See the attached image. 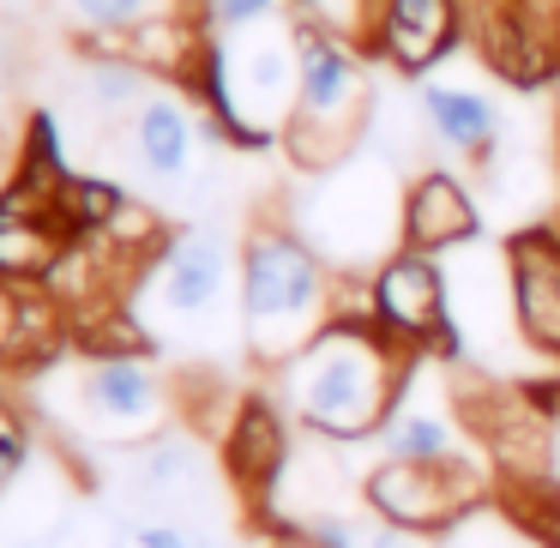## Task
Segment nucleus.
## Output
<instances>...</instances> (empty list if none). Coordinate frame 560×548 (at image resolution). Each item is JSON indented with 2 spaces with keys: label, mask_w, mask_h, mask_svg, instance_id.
Instances as JSON below:
<instances>
[{
  "label": "nucleus",
  "mask_w": 560,
  "mask_h": 548,
  "mask_svg": "<svg viewBox=\"0 0 560 548\" xmlns=\"http://www.w3.org/2000/svg\"><path fill=\"white\" fill-rule=\"evenodd\" d=\"M230 290H242V254L230 259L218 230H170L133 283V314L151 331V350H211V319L230 307Z\"/></svg>",
  "instance_id": "0eeeda50"
},
{
  "label": "nucleus",
  "mask_w": 560,
  "mask_h": 548,
  "mask_svg": "<svg viewBox=\"0 0 560 548\" xmlns=\"http://www.w3.org/2000/svg\"><path fill=\"white\" fill-rule=\"evenodd\" d=\"M422 121H428L434 151L464 158V163H476V170H482L500 151V139H506V109L476 85H428L422 79Z\"/></svg>",
  "instance_id": "dca6fc26"
},
{
  "label": "nucleus",
  "mask_w": 560,
  "mask_h": 548,
  "mask_svg": "<svg viewBox=\"0 0 560 548\" xmlns=\"http://www.w3.org/2000/svg\"><path fill=\"white\" fill-rule=\"evenodd\" d=\"M199 133L206 139H218L206 121L194 115V103L182 97L175 85H163V91H151L145 103H139L133 115H127V158L139 163V170L151 175V182H163V187H182L187 175H194V158H199Z\"/></svg>",
  "instance_id": "ddd939ff"
},
{
  "label": "nucleus",
  "mask_w": 560,
  "mask_h": 548,
  "mask_svg": "<svg viewBox=\"0 0 560 548\" xmlns=\"http://www.w3.org/2000/svg\"><path fill=\"white\" fill-rule=\"evenodd\" d=\"M290 0H194V13L206 19L211 31H247V25H259V19H278Z\"/></svg>",
  "instance_id": "b1692460"
},
{
  "label": "nucleus",
  "mask_w": 560,
  "mask_h": 548,
  "mask_svg": "<svg viewBox=\"0 0 560 548\" xmlns=\"http://www.w3.org/2000/svg\"><path fill=\"white\" fill-rule=\"evenodd\" d=\"M482 235V199L470 194L464 175H452L446 163H428L404 187V247L422 254H452V247Z\"/></svg>",
  "instance_id": "4468645a"
},
{
  "label": "nucleus",
  "mask_w": 560,
  "mask_h": 548,
  "mask_svg": "<svg viewBox=\"0 0 560 548\" xmlns=\"http://www.w3.org/2000/svg\"><path fill=\"white\" fill-rule=\"evenodd\" d=\"M374 326L404 350H434L440 362H470V338L458 331L446 302V266L440 254L422 247H398L386 266L374 271Z\"/></svg>",
  "instance_id": "1a4fd4ad"
},
{
  "label": "nucleus",
  "mask_w": 560,
  "mask_h": 548,
  "mask_svg": "<svg viewBox=\"0 0 560 548\" xmlns=\"http://www.w3.org/2000/svg\"><path fill=\"white\" fill-rule=\"evenodd\" d=\"M446 548H542V543H536L500 500H482V506L464 512V518L446 530Z\"/></svg>",
  "instance_id": "412c9836"
},
{
  "label": "nucleus",
  "mask_w": 560,
  "mask_h": 548,
  "mask_svg": "<svg viewBox=\"0 0 560 548\" xmlns=\"http://www.w3.org/2000/svg\"><path fill=\"white\" fill-rule=\"evenodd\" d=\"M290 428H283V410L278 398H266V392H247L242 410H235L230 434L218 440V464H223V482L235 488V494L247 500V506H266L271 488H278L283 464H290Z\"/></svg>",
  "instance_id": "f8f14e48"
},
{
  "label": "nucleus",
  "mask_w": 560,
  "mask_h": 548,
  "mask_svg": "<svg viewBox=\"0 0 560 548\" xmlns=\"http://www.w3.org/2000/svg\"><path fill=\"white\" fill-rule=\"evenodd\" d=\"M31 398L55 422L67 446H121L139 452L175 422V386L151 368V350L139 355H55L31 374Z\"/></svg>",
  "instance_id": "f03ea898"
},
{
  "label": "nucleus",
  "mask_w": 560,
  "mask_h": 548,
  "mask_svg": "<svg viewBox=\"0 0 560 548\" xmlns=\"http://www.w3.org/2000/svg\"><path fill=\"white\" fill-rule=\"evenodd\" d=\"M458 43H464L458 0H380L374 7L368 55H380L398 79H428Z\"/></svg>",
  "instance_id": "9d476101"
},
{
  "label": "nucleus",
  "mask_w": 560,
  "mask_h": 548,
  "mask_svg": "<svg viewBox=\"0 0 560 548\" xmlns=\"http://www.w3.org/2000/svg\"><path fill=\"white\" fill-rule=\"evenodd\" d=\"M374 73L362 43L326 37L302 25V97L283 127V158L295 175H326L350 163L374 133Z\"/></svg>",
  "instance_id": "423d86ee"
},
{
  "label": "nucleus",
  "mask_w": 560,
  "mask_h": 548,
  "mask_svg": "<svg viewBox=\"0 0 560 548\" xmlns=\"http://www.w3.org/2000/svg\"><path fill=\"white\" fill-rule=\"evenodd\" d=\"M158 91V79L139 73V67L115 61V55H85V73H79V97H85V109L97 115V121H121V115H133L139 103Z\"/></svg>",
  "instance_id": "a211bd4d"
},
{
  "label": "nucleus",
  "mask_w": 560,
  "mask_h": 548,
  "mask_svg": "<svg viewBox=\"0 0 560 548\" xmlns=\"http://www.w3.org/2000/svg\"><path fill=\"white\" fill-rule=\"evenodd\" d=\"M404 187L410 170L368 139L350 163L302 175V194L290 199L283 218L331 271H380L404 247Z\"/></svg>",
  "instance_id": "20e7f679"
},
{
  "label": "nucleus",
  "mask_w": 560,
  "mask_h": 548,
  "mask_svg": "<svg viewBox=\"0 0 560 548\" xmlns=\"http://www.w3.org/2000/svg\"><path fill=\"white\" fill-rule=\"evenodd\" d=\"M494 500L536 536L542 548H560V476H494Z\"/></svg>",
  "instance_id": "6ab92c4d"
},
{
  "label": "nucleus",
  "mask_w": 560,
  "mask_h": 548,
  "mask_svg": "<svg viewBox=\"0 0 560 548\" xmlns=\"http://www.w3.org/2000/svg\"><path fill=\"white\" fill-rule=\"evenodd\" d=\"M127 548H206L187 524H175V518H163V524H133L127 530Z\"/></svg>",
  "instance_id": "393cba45"
},
{
  "label": "nucleus",
  "mask_w": 560,
  "mask_h": 548,
  "mask_svg": "<svg viewBox=\"0 0 560 548\" xmlns=\"http://www.w3.org/2000/svg\"><path fill=\"white\" fill-rule=\"evenodd\" d=\"M482 500H494V476L470 452H458V458H380L362 476V506L380 524H398L410 536H446Z\"/></svg>",
  "instance_id": "6e6552de"
},
{
  "label": "nucleus",
  "mask_w": 560,
  "mask_h": 548,
  "mask_svg": "<svg viewBox=\"0 0 560 548\" xmlns=\"http://www.w3.org/2000/svg\"><path fill=\"white\" fill-rule=\"evenodd\" d=\"M374 7L380 0H290L295 25L326 31V37H343V43H362V49L374 37Z\"/></svg>",
  "instance_id": "4be33fe9"
},
{
  "label": "nucleus",
  "mask_w": 560,
  "mask_h": 548,
  "mask_svg": "<svg viewBox=\"0 0 560 548\" xmlns=\"http://www.w3.org/2000/svg\"><path fill=\"white\" fill-rule=\"evenodd\" d=\"M331 278L338 271L302 242L290 218H259L242 235V326L247 355L278 374L331 326Z\"/></svg>",
  "instance_id": "39448f33"
},
{
  "label": "nucleus",
  "mask_w": 560,
  "mask_h": 548,
  "mask_svg": "<svg viewBox=\"0 0 560 548\" xmlns=\"http://www.w3.org/2000/svg\"><path fill=\"white\" fill-rule=\"evenodd\" d=\"M410 355L416 350L392 343L374 319H331L302 355L278 368V398L307 434L355 446L386 428L404 374H410Z\"/></svg>",
  "instance_id": "f257e3e1"
},
{
  "label": "nucleus",
  "mask_w": 560,
  "mask_h": 548,
  "mask_svg": "<svg viewBox=\"0 0 560 548\" xmlns=\"http://www.w3.org/2000/svg\"><path fill=\"white\" fill-rule=\"evenodd\" d=\"M194 97L223 145H283V127L295 121V97H302V25L278 13L247 31H223L206 55V73L194 79Z\"/></svg>",
  "instance_id": "7ed1b4c3"
},
{
  "label": "nucleus",
  "mask_w": 560,
  "mask_h": 548,
  "mask_svg": "<svg viewBox=\"0 0 560 548\" xmlns=\"http://www.w3.org/2000/svg\"><path fill=\"white\" fill-rule=\"evenodd\" d=\"M73 343V319L43 283L0 278V374H37Z\"/></svg>",
  "instance_id": "2eb2a0df"
},
{
  "label": "nucleus",
  "mask_w": 560,
  "mask_h": 548,
  "mask_svg": "<svg viewBox=\"0 0 560 548\" xmlns=\"http://www.w3.org/2000/svg\"><path fill=\"white\" fill-rule=\"evenodd\" d=\"M506 266H512V307L518 331L536 355L560 362V223H530L506 235Z\"/></svg>",
  "instance_id": "9b49d317"
},
{
  "label": "nucleus",
  "mask_w": 560,
  "mask_h": 548,
  "mask_svg": "<svg viewBox=\"0 0 560 548\" xmlns=\"http://www.w3.org/2000/svg\"><path fill=\"white\" fill-rule=\"evenodd\" d=\"M49 7L67 19L73 37H103V31H127V25H139V19L194 7V0H49Z\"/></svg>",
  "instance_id": "aec40b11"
},
{
  "label": "nucleus",
  "mask_w": 560,
  "mask_h": 548,
  "mask_svg": "<svg viewBox=\"0 0 560 548\" xmlns=\"http://www.w3.org/2000/svg\"><path fill=\"white\" fill-rule=\"evenodd\" d=\"M37 464V434H31V416L13 398H0V494L19 482V476Z\"/></svg>",
  "instance_id": "5701e85b"
},
{
  "label": "nucleus",
  "mask_w": 560,
  "mask_h": 548,
  "mask_svg": "<svg viewBox=\"0 0 560 548\" xmlns=\"http://www.w3.org/2000/svg\"><path fill=\"white\" fill-rule=\"evenodd\" d=\"M67 524V458L31 464L7 494H0V548H49Z\"/></svg>",
  "instance_id": "f3484780"
},
{
  "label": "nucleus",
  "mask_w": 560,
  "mask_h": 548,
  "mask_svg": "<svg viewBox=\"0 0 560 548\" xmlns=\"http://www.w3.org/2000/svg\"><path fill=\"white\" fill-rule=\"evenodd\" d=\"M266 548H331V543L307 524H278V530H266Z\"/></svg>",
  "instance_id": "a878e982"
}]
</instances>
